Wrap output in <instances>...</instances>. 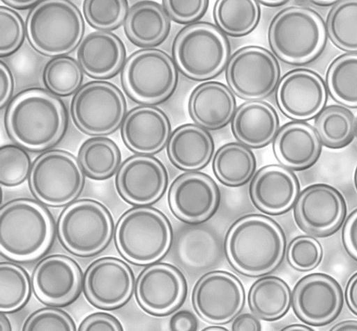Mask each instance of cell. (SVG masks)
Returning a JSON list of instances; mask_svg holds the SVG:
<instances>
[{
	"mask_svg": "<svg viewBox=\"0 0 357 331\" xmlns=\"http://www.w3.org/2000/svg\"><path fill=\"white\" fill-rule=\"evenodd\" d=\"M5 125L20 146L41 151L55 145L64 134L66 111L54 95L41 88L20 92L7 108Z\"/></svg>",
	"mask_w": 357,
	"mask_h": 331,
	"instance_id": "cell-1",
	"label": "cell"
},
{
	"mask_svg": "<svg viewBox=\"0 0 357 331\" xmlns=\"http://www.w3.org/2000/svg\"><path fill=\"white\" fill-rule=\"evenodd\" d=\"M286 240L280 226L261 215H249L237 220L229 230L225 244L227 259L239 273L261 277L282 262Z\"/></svg>",
	"mask_w": 357,
	"mask_h": 331,
	"instance_id": "cell-2",
	"label": "cell"
},
{
	"mask_svg": "<svg viewBox=\"0 0 357 331\" xmlns=\"http://www.w3.org/2000/svg\"><path fill=\"white\" fill-rule=\"evenodd\" d=\"M54 223L45 208L29 199H17L0 210V251L6 258L31 261L50 248Z\"/></svg>",
	"mask_w": 357,
	"mask_h": 331,
	"instance_id": "cell-3",
	"label": "cell"
},
{
	"mask_svg": "<svg viewBox=\"0 0 357 331\" xmlns=\"http://www.w3.org/2000/svg\"><path fill=\"white\" fill-rule=\"evenodd\" d=\"M326 24L314 10L290 6L280 11L268 29V42L282 61L296 65L315 60L326 42Z\"/></svg>",
	"mask_w": 357,
	"mask_h": 331,
	"instance_id": "cell-4",
	"label": "cell"
},
{
	"mask_svg": "<svg viewBox=\"0 0 357 331\" xmlns=\"http://www.w3.org/2000/svg\"><path fill=\"white\" fill-rule=\"evenodd\" d=\"M172 231L167 217L160 211L146 207L125 212L114 232L116 247L129 262L147 266L161 259L169 251Z\"/></svg>",
	"mask_w": 357,
	"mask_h": 331,
	"instance_id": "cell-5",
	"label": "cell"
},
{
	"mask_svg": "<svg viewBox=\"0 0 357 331\" xmlns=\"http://www.w3.org/2000/svg\"><path fill=\"white\" fill-rule=\"evenodd\" d=\"M84 32L82 15L66 0L38 2L29 13L26 33L31 47L47 56H63L81 42Z\"/></svg>",
	"mask_w": 357,
	"mask_h": 331,
	"instance_id": "cell-6",
	"label": "cell"
},
{
	"mask_svg": "<svg viewBox=\"0 0 357 331\" xmlns=\"http://www.w3.org/2000/svg\"><path fill=\"white\" fill-rule=\"evenodd\" d=\"M174 62L187 77L198 81L212 79L228 63L230 45L215 25L197 22L183 28L172 45Z\"/></svg>",
	"mask_w": 357,
	"mask_h": 331,
	"instance_id": "cell-7",
	"label": "cell"
},
{
	"mask_svg": "<svg viewBox=\"0 0 357 331\" xmlns=\"http://www.w3.org/2000/svg\"><path fill=\"white\" fill-rule=\"evenodd\" d=\"M114 229L109 210L100 202L84 199L68 206L59 216L57 232L63 247L79 257H91L109 244Z\"/></svg>",
	"mask_w": 357,
	"mask_h": 331,
	"instance_id": "cell-8",
	"label": "cell"
},
{
	"mask_svg": "<svg viewBox=\"0 0 357 331\" xmlns=\"http://www.w3.org/2000/svg\"><path fill=\"white\" fill-rule=\"evenodd\" d=\"M178 81L174 63L165 51L153 48L133 53L126 61L121 81L127 94L144 104H154L168 98Z\"/></svg>",
	"mask_w": 357,
	"mask_h": 331,
	"instance_id": "cell-9",
	"label": "cell"
},
{
	"mask_svg": "<svg viewBox=\"0 0 357 331\" xmlns=\"http://www.w3.org/2000/svg\"><path fill=\"white\" fill-rule=\"evenodd\" d=\"M82 167L69 152L55 150L40 155L31 167L29 185L34 196L50 207L72 202L82 191Z\"/></svg>",
	"mask_w": 357,
	"mask_h": 331,
	"instance_id": "cell-10",
	"label": "cell"
},
{
	"mask_svg": "<svg viewBox=\"0 0 357 331\" xmlns=\"http://www.w3.org/2000/svg\"><path fill=\"white\" fill-rule=\"evenodd\" d=\"M126 102L121 91L104 81L89 82L73 97L71 114L76 126L85 134L103 136L112 133L121 124Z\"/></svg>",
	"mask_w": 357,
	"mask_h": 331,
	"instance_id": "cell-11",
	"label": "cell"
},
{
	"mask_svg": "<svg viewBox=\"0 0 357 331\" xmlns=\"http://www.w3.org/2000/svg\"><path fill=\"white\" fill-rule=\"evenodd\" d=\"M280 76L279 63L266 49L247 46L228 61L226 79L232 92L243 99L257 101L269 95Z\"/></svg>",
	"mask_w": 357,
	"mask_h": 331,
	"instance_id": "cell-12",
	"label": "cell"
},
{
	"mask_svg": "<svg viewBox=\"0 0 357 331\" xmlns=\"http://www.w3.org/2000/svg\"><path fill=\"white\" fill-rule=\"evenodd\" d=\"M345 200L335 187L317 183L305 187L294 204V216L298 227L310 236L323 237L337 232L344 221Z\"/></svg>",
	"mask_w": 357,
	"mask_h": 331,
	"instance_id": "cell-13",
	"label": "cell"
},
{
	"mask_svg": "<svg viewBox=\"0 0 357 331\" xmlns=\"http://www.w3.org/2000/svg\"><path fill=\"white\" fill-rule=\"evenodd\" d=\"M192 301L197 314L211 324H225L240 313L245 291L233 274L215 271L203 275L195 284Z\"/></svg>",
	"mask_w": 357,
	"mask_h": 331,
	"instance_id": "cell-14",
	"label": "cell"
},
{
	"mask_svg": "<svg viewBox=\"0 0 357 331\" xmlns=\"http://www.w3.org/2000/svg\"><path fill=\"white\" fill-rule=\"evenodd\" d=\"M339 282L324 273H312L301 278L291 293L296 316L311 326H324L335 320L343 307Z\"/></svg>",
	"mask_w": 357,
	"mask_h": 331,
	"instance_id": "cell-15",
	"label": "cell"
},
{
	"mask_svg": "<svg viewBox=\"0 0 357 331\" xmlns=\"http://www.w3.org/2000/svg\"><path fill=\"white\" fill-rule=\"evenodd\" d=\"M135 286L132 269L123 261L113 257L96 259L86 269L83 281L85 298L92 305L114 309L125 305Z\"/></svg>",
	"mask_w": 357,
	"mask_h": 331,
	"instance_id": "cell-16",
	"label": "cell"
},
{
	"mask_svg": "<svg viewBox=\"0 0 357 331\" xmlns=\"http://www.w3.org/2000/svg\"><path fill=\"white\" fill-rule=\"evenodd\" d=\"M185 280L181 271L167 263L150 264L139 275L135 298L149 314L162 316L176 310L184 300Z\"/></svg>",
	"mask_w": 357,
	"mask_h": 331,
	"instance_id": "cell-17",
	"label": "cell"
},
{
	"mask_svg": "<svg viewBox=\"0 0 357 331\" xmlns=\"http://www.w3.org/2000/svg\"><path fill=\"white\" fill-rule=\"evenodd\" d=\"M325 82L317 72L298 68L285 74L276 91V101L280 111L296 121H306L324 109L327 102Z\"/></svg>",
	"mask_w": 357,
	"mask_h": 331,
	"instance_id": "cell-18",
	"label": "cell"
},
{
	"mask_svg": "<svg viewBox=\"0 0 357 331\" xmlns=\"http://www.w3.org/2000/svg\"><path fill=\"white\" fill-rule=\"evenodd\" d=\"M167 173L157 159L137 155L128 158L118 170L115 183L119 195L126 202L146 206L158 200L167 186Z\"/></svg>",
	"mask_w": 357,
	"mask_h": 331,
	"instance_id": "cell-19",
	"label": "cell"
},
{
	"mask_svg": "<svg viewBox=\"0 0 357 331\" xmlns=\"http://www.w3.org/2000/svg\"><path fill=\"white\" fill-rule=\"evenodd\" d=\"M79 265L63 255L48 256L36 266L31 280L37 298L52 307L66 306L78 296L82 286Z\"/></svg>",
	"mask_w": 357,
	"mask_h": 331,
	"instance_id": "cell-20",
	"label": "cell"
},
{
	"mask_svg": "<svg viewBox=\"0 0 357 331\" xmlns=\"http://www.w3.org/2000/svg\"><path fill=\"white\" fill-rule=\"evenodd\" d=\"M168 202L172 213L180 220L197 223L209 218L218 202L213 181L202 173H187L172 184Z\"/></svg>",
	"mask_w": 357,
	"mask_h": 331,
	"instance_id": "cell-21",
	"label": "cell"
},
{
	"mask_svg": "<svg viewBox=\"0 0 357 331\" xmlns=\"http://www.w3.org/2000/svg\"><path fill=\"white\" fill-rule=\"evenodd\" d=\"M253 204L268 214H280L288 211L299 194L300 185L296 175L289 169L270 165L260 169L250 187Z\"/></svg>",
	"mask_w": 357,
	"mask_h": 331,
	"instance_id": "cell-22",
	"label": "cell"
},
{
	"mask_svg": "<svg viewBox=\"0 0 357 331\" xmlns=\"http://www.w3.org/2000/svg\"><path fill=\"white\" fill-rule=\"evenodd\" d=\"M170 124L160 109L140 106L131 110L123 120L121 136L132 152L148 155L161 150L170 135Z\"/></svg>",
	"mask_w": 357,
	"mask_h": 331,
	"instance_id": "cell-23",
	"label": "cell"
},
{
	"mask_svg": "<svg viewBox=\"0 0 357 331\" xmlns=\"http://www.w3.org/2000/svg\"><path fill=\"white\" fill-rule=\"evenodd\" d=\"M321 143L310 124L294 121L285 124L274 138L273 152L287 168L301 170L312 166L319 158Z\"/></svg>",
	"mask_w": 357,
	"mask_h": 331,
	"instance_id": "cell-24",
	"label": "cell"
},
{
	"mask_svg": "<svg viewBox=\"0 0 357 331\" xmlns=\"http://www.w3.org/2000/svg\"><path fill=\"white\" fill-rule=\"evenodd\" d=\"M77 57L82 70L95 79L114 76L126 58L123 43L116 35L95 31L86 35L79 43Z\"/></svg>",
	"mask_w": 357,
	"mask_h": 331,
	"instance_id": "cell-25",
	"label": "cell"
},
{
	"mask_svg": "<svg viewBox=\"0 0 357 331\" xmlns=\"http://www.w3.org/2000/svg\"><path fill=\"white\" fill-rule=\"evenodd\" d=\"M236 108L231 90L218 81L199 85L190 95L188 110L199 125L209 129L222 127L230 120Z\"/></svg>",
	"mask_w": 357,
	"mask_h": 331,
	"instance_id": "cell-26",
	"label": "cell"
},
{
	"mask_svg": "<svg viewBox=\"0 0 357 331\" xmlns=\"http://www.w3.org/2000/svg\"><path fill=\"white\" fill-rule=\"evenodd\" d=\"M232 131L243 144L254 148L268 145L278 133L279 118L267 103L250 101L240 106L233 118Z\"/></svg>",
	"mask_w": 357,
	"mask_h": 331,
	"instance_id": "cell-27",
	"label": "cell"
},
{
	"mask_svg": "<svg viewBox=\"0 0 357 331\" xmlns=\"http://www.w3.org/2000/svg\"><path fill=\"white\" fill-rule=\"evenodd\" d=\"M170 29L169 17L163 7L153 1H139L131 6L124 20L128 38L139 47L162 42Z\"/></svg>",
	"mask_w": 357,
	"mask_h": 331,
	"instance_id": "cell-28",
	"label": "cell"
},
{
	"mask_svg": "<svg viewBox=\"0 0 357 331\" xmlns=\"http://www.w3.org/2000/svg\"><path fill=\"white\" fill-rule=\"evenodd\" d=\"M167 149L169 159L176 167L192 171L208 163L214 151V143L205 129L187 124L174 130Z\"/></svg>",
	"mask_w": 357,
	"mask_h": 331,
	"instance_id": "cell-29",
	"label": "cell"
},
{
	"mask_svg": "<svg viewBox=\"0 0 357 331\" xmlns=\"http://www.w3.org/2000/svg\"><path fill=\"white\" fill-rule=\"evenodd\" d=\"M248 305L259 319L273 321L283 317L291 305L289 285L280 277L265 276L257 280L248 293Z\"/></svg>",
	"mask_w": 357,
	"mask_h": 331,
	"instance_id": "cell-30",
	"label": "cell"
},
{
	"mask_svg": "<svg viewBox=\"0 0 357 331\" xmlns=\"http://www.w3.org/2000/svg\"><path fill=\"white\" fill-rule=\"evenodd\" d=\"M314 127L324 146L339 150L354 140L356 120L353 113L346 106L331 104L325 106L316 116Z\"/></svg>",
	"mask_w": 357,
	"mask_h": 331,
	"instance_id": "cell-31",
	"label": "cell"
},
{
	"mask_svg": "<svg viewBox=\"0 0 357 331\" xmlns=\"http://www.w3.org/2000/svg\"><path fill=\"white\" fill-rule=\"evenodd\" d=\"M256 161L253 153L243 145L229 143L216 152L213 161V172L222 184L238 186L252 175Z\"/></svg>",
	"mask_w": 357,
	"mask_h": 331,
	"instance_id": "cell-32",
	"label": "cell"
},
{
	"mask_svg": "<svg viewBox=\"0 0 357 331\" xmlns=\"http://www.w3.org/2000/svg\"><path fill=\"white\" fill-rule=\"evenodd\" d=\"M121 152L112 139L95 137L86 140L78 152V161L85 174L97 180L111 177L121 162Z\"/></svg>",
	"mask_w": 357,
	"mask_h": 331,
	"instance_id": "cell-33",
	"label": "cell"
},
{
	"mask_svg": "<svg viewBox=\"0 0 357 331\" xmlns=\"http://www.w3.org/2000/svg\"><path fill=\"white\" fill-rule=\"evenodd\" d=\"M260 16L259 3L253 0H219L213 9L214 19L219 29L235 37L252 32Z\"/></svg>",
	"mask_w": 357,
	"mask_h": 331,
	"instance_id": "cell-34",
	"label": "cell"
},
{
	"mask_svg": "<svg viewBox=\"0 0 357 331\" xmlns=\"http://www.w3.org/2000/svg\"><path fill=\"white\" fill-rule=\"evenodd\" d=\"M326 86L331 97L346 107L357 108V52L336 57L326 74Z\"/></svg>",
	"mask_w": 357,
	"mask_h": 331,
	"instance_id": "cell-35",
	"label": "cell"
},
{
	"mask_svg": "<svg viewBox=\"0 0 357 331\" xmlns=\"http://www.w3.org/2000/svg\"><path fill=\"white\" fill-rule=\"evenodd\" d=\"M326 28L337 47L357 52V0L337 1L328 14Z\"/></svg>",
	"mask_w": 357,
	"mask_h": 331,
	"instance_id": "cell-36",
	"label": "cell"
},
{
	"mask_svg": "<svg viewBox=\"0 0 357 331\" xmlns=\"http://www.w3.org/2000/svg\"><path fill=\"white\" fill-rule=\"evenodd\" d=\"M31 284L26 271L10 262L0 264V311L15 312L28 301Z\"/></svg>",
	"mask_w": 357,
	"mask_h": 331,
	"instance_id": "cell-37",
	"label": "cell"
},
{
	"mask_svg": "<svg viewBox=\"0 0 357 331\" xmlns=\"http://www.w3.org/2000/svg\"><path fill=\"white\" fill-rule=\"evenodd\" d=\"M43 79L52 92L59 96H68L80 86L83 74L75 59L63 56L56 57L46 65Z\"/></svg>",
	"mask_w": 357,
	"mask_h": 331,
	"instance_id": "cell-38",
	"label": "cell"
},
{
	"mask_svg": "<svg viewBox=\"0 0 357 331\" xmlns=\"http://www.w3.org/2000/svg\"><path fill=\"white\" fill-rule=\"evenodd\" d=\"M128 10V2L124 0H86L83 4L88 24L102 31L118 28L125 20Z\"/></svg>",
	"mask_w": 357,
	"mask_h": 331,
	"instance_id": "cell-39",
	"label": "cell"
},
{
	"mask_svg": "<svg viewBox=\"0 0 357 331\" xmlns=\"http://www.w3.org/2000/svg\"><path fill=\"white\" fill-rule=\"evenodd\" d=\"M31 169L27 152L15 145H4L0 149V183L11 188L21 184Z\"/></svg>",
	"mask_w": 357,
	"mask_h": 331,
	"instance_id": "cell-40",
	"label": "cell"
},
{
	"mask_svg": "<svg viewBox=\"0 0 357 331\" xmlns=\"http://www.w3.org/2000/svg\"><path fill=\"white\" fill-rule=\"evenodd\" d=\"M323 257L320 243L311 236H298L289 244L287 259L294 269L306 272L317 268Z\"/></svg>",
	"mask_w": 357,
	"mask_h": 331,
	"instance_id": "cell-41",
	"label": "cell"
},
{
	"mask_svg": "<svg viewBox=\"0 0 357 331\" xmlns=\"http://www.w3.org/2000/svg\"><path fill=\"white\" fill-rule=\"evenodd\" d=\"M25 29L20 15L12 8L0 6V56H8L22 45Z\"/></svg>",
	"mask_w": 357,
	"mask_h": 331,
	"instance_id": "cell-42",
	"label": "cell"
},
{
	"mask_svg": "<svg viewBox=\"0 0 357 331\" xmlns=\"http://www.w3.org/2000/svg\"><path fill=\"white\" fill-rule=\"evenodd\" d=\"M24 331H75V323L66 312L56 308H43L26 320Z\"/></svg>",
	"mask_w": 357,
	"mask_h": 331,
	"instance_id": "cell-43",
	"label": "cell"
},
{
	"mask_svg": "<svg viewBox=\"0 0 357 331\" xmlns=\"http://www.w3.org/2000/svg\"><path fill=\"white\" fill-rule=\"evenodd\" d=\"M208 3L205 0H165L162 1V6L170 19L186 24L200 19L206 12Z\"/></svg>",
	"mask_w": 357,
	"mask_h": 331,
	"instance_id": "cell-44",
	"label": "cell"
},
{
	"mask_svg": "<svg viewBox=\"0 0 357 331\" xmlns=\"http://www.w3.org/2000/svg\"><path fill=\"white\" fill-rule=\"evenodd\" d=\"M79 331H123L120 321L114 315L97 312L86 316L78 326Z\"/></svg>",
	"mask_w": 357,
	"mask_h": 331,
	"instance_id": "cell-45",
	"label": "cell"
},
{
	"mask_svg": "<svg viewBox=\"0 0 357 331\" xmlns=\"http://www.w3.org/2000/svg\"><path fill=\"white\" fill-rule=\"evenodd\" d=\"M342 239L345 250L357 261V209L349 214L344 222Z\"/></svg>",
	"mask_w": 357,
	"mask_h": 331,
	"instance_id": "cell-46",
	"label": "cell"
},
{
	"mask_svg": "<svg viewBox=\"0 0 357 331\" xmlns=\"http://www.w3.org/2000/svg\"><path fill=\"white\" fill-rule=\"evenodd\" d=\"M198 326L196 316L186 309L176 312L169 320V329L172 331H195Z\"/></svg>",
	"mask_w": 357,
	"mask_h": 331,
	"instance_id": "cell-47",
	"label": "cell"
},
{
	"mask_svg": "<svg viewBox=\"0 0 357 331\" xmlns=\"http://www.w3.org/2000/svg\"><path fill=\"white\" fill-rule=\"evenodd\" d=\"M14 89L13 74L8 65L1 60L0 63V108L8 102Z\"/></svg>",
	"mask_w": 357,
	"mask_h": 331,
	"instance_id": "cell-48",
	"label": "cell"
},
{
	"mask_svg": "<svg viewBox=\"0 0 357 331\" xmlns=\"http://www.w3.org/2000/svg\"><path fill=\"white\" fill-rule=\"evenodd\" d=\"M261 324L259 318L253 314L243 313L238 314L231 324L233 331H259Z\"/></svg>",
	"mask_w": 357,
	"mask_h": 331,
	"instance_id": "cell-49",
	"label": "cell"
},
{
	"mask_svg": "<svg viewBox=\"0 0 357 331\" xmlns=\"http://www.w3.org/2000/svg\"><path fill=\"white\" fill-rule=\"evenodd\" d=\"M345 299L349 309L357 315V272L353 274L347 282Z\"/></svg>",
	"mask_w": 357,
	"mask_h": 331,
	"instance_id": "cell-50",
	"label": "cell"
},
{
	"mask_svg": "<svg viewBox=\"0 0 357 331\" xmlns=\"http://www.w3.org/2000/svg\"><path fill=\"white\" fill-rule=\"evenodd\" d=\"M1 2L4 3L6 6L15 9H26L34 6L38 1L35 0H2Z\"/></svg>",
	"mask_w": 357,
	"mask_h": 331,
	"instance_id": "cell-51",
	"label": "cell"
},
{
	"mask_svg": "<svg viewBox=\"0 0 357 331\" xmlns=\"http://www.w3.org/2000/svg\"><path fill=\"white\" fill-rule=\"evenodd\" d=\"M331 331H357V320H344L335 324Z\"/></svg>",
	"mask_w": 357,
	"mask_h": 331,
	"instance_id": "cell-52",
	"label": "cell"
},
{
	"mask_svg": "<svg viewBox=\"0 0 357 331\" xmlns=\"http://www.w3.org/2000/svg\"><path fill=\"white\" fill-rule=\"evenodd\" d=\"M282 331H313L314 329L312 328L309 325L300 324V323H293L289 325L284 327L282 329Z\"/></svg>",
	"mask_w": 357,
	"mask_h": 331,
	"instance_id": "cell-53",
	"label": "cell"
},
{
	"mask_svg": "<svg viewBox=\"0 0 357 331\" xmlns=\"http://www.w3.org/2000/svg\"><path fill=\"white\" fill-rule=\"evenodd\" d=\"M6 314V312H1L0 314V331L12 330L10 321Z\"/></svg>",
	"mask_w": 357,
	"mask_h": 331,
	"instance_id": "cell-54",
	"label": "cell"
},
{
	"mask_svg": "<svg viewBox=\"0 0 357 331\" xmlns=\"http://www.w3.org/2000/svg\"><path fill=\"white\" fill-rule=\"evenodd\" d=\"M259 3H261L264 6L268 7H278L284 5L288 3L289 1L284 0H261L257 1Z\"/></svg>",
	"mask_w": 357,
	"mask_h": 331,
	"instance_id": "cell-55",
	"label": "cell"
},
{
	"mask_svg": "<svg viewBox=\"0 0 357 331\" xmlns=\"http://www.w3.org/2000/svg\"><path fill=\"white\" fill-rule=\"evenodd\" d=\"M337 1L335 0H313L311 1V3H314L316 6H322V7H326V6H334Z\"/></svg>",
	"mask_w": 357,
	"mask_h": 331,
	"instance_id": "cell-56",
	"label": "cell"
},
{
	"mask_svg": "<svg viewBox=\"0 0 357 331\" xmlns=\"http://www.w3.org/2000/svg\"><path fill=\"white\" fill-rule=\"evenodd\" d=\"M204 331H227L228 329L223 326H220L219 325L215 324V325H211L206 327L203 329Z\"/></svg>",
	"mask_w": 357,
	"mask_h": 331,
	"instance_id": "cell-57",
	"label": "cell"
},
{
	"mask_svg": "<svg viewBox=\"0 0 357 331\" xmlns=\"http://www.w3.org/2000/svg\"><path fill=\"white\" fill-rule=\"evenodd\" d=\"M354 185H355L356 189L357 191V166H356V168L355 172H354Z\"/></svg>",
	"mask_w": 357,
	"mask_h": 331,
	"instance_id": "cell-58",
	"label": "cell"
},
{
	"mask_svg": "<svg viewBox=\"0 0 357 331\" xmlns=\"http://www.w3.org/2000/svg\"><path fill=\"white\" fill-rule=\"evenodd\" d=\"M356 136H357V119L356 120Z\"/></svg>",
	"mask_w": 357,
	"mask_h": 331,
	"instance_id": "cell-59",
	"label": "cell"
}]
</instances>
